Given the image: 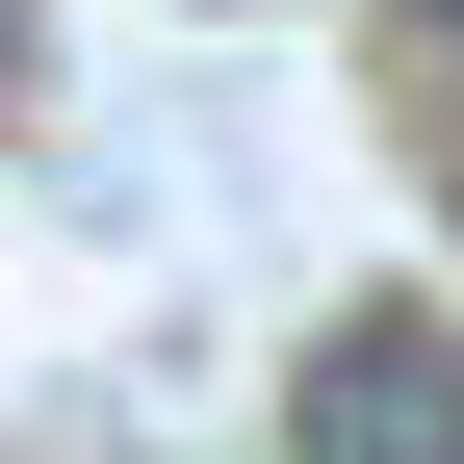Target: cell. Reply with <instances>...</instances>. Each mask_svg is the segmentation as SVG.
I'll list each match as a JSON object with an SVG mask.
<instances>
[{"instance_id":"cell-1","label":"cell","mask_w":464,"mask_h":464,"mask_svg":"<svg viewBox=\"0 0 464 464\" xmlns=\"http://www.w3.org/2000/svg\"><path fill=\"white\" fill-rule=\"evenodd\" d=\"M284 464H464V335L439 310H335L284 362Z\"/></svg>"}]
</instances>
